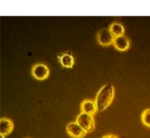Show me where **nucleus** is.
I'll return each instance as SVG.
<instances>
[{
  "label": "nucleus",
  "instance_id": "39448f33",
  "mask_svg": "<svg viewBox=\"0 0 150 138\" xmlns=\"http://www.w3.org/2000/svg\"><path fill=\"white\" fill-rule=\"evenodd\" d=\"M98 43L103 46H109L112 44L114 36L110 33L109 28H102L96 35Z\"/></svg>",
  "mask_w": 150,
  "mask_h": 138
},
{
  "label": "nucleus",
  "instance_id": "ddd939ff",
  "mask_svg": "<svg viewBox=\"0 0 150 138\" xmlns=\"http://www.w3.org/2000/svg\"><path fill=\"white\" fill-rule=\"evenodd\" d=\"M0 138H5V136H4V135H2V134H0Z\"/></svg>",
  "mask_w": 150,
  "mask_h": 138
},
{
  "label": "nucleus",
  "instance_id": "423d86ee",
  "mask_svg": "<svg viewBox=\"0 0 150 138\" xmlns=\"http://www.w3.org/2000/svg\"><path fill=\"white\" fill-rule=\"evenodd\" d=\"M81 111L83 113L94 116L97 112V108H96L95 100H92V99L83 100L81 104Z\"/></svg>",
  "mask_w": 150,
  "mask_h": 138
},
{
  "label": "nucleus",
  "instance_id": "f03ea898",
  "mask_svg": "<svg viewBox=\"0 0 150 138\" xmlns=\"http://www.w3.org/2000/svg\"><path fill=\"white\" fill-rule=\"evenodd\" d=\"M76 123L81 126V127L86 132V133H90L92 132L95 127H96V123H95V119L94 116L81 112L77 118H76Z\"/></svg>",
  "mask_w": 150,
  "mask_h": 138
},
{
  "label": "nucleus",
  "instance_id": "1a4fd4ad",
  "mask_svg": "<svg viewBox=\"0 0 150 138\" xmlns=\"http://www.w3.org/2000/svg\"><path fill=\"white\" fill-rule=\"evenodd\" d=\"M59 62L63 67L65 68H71L74 65V58L71 53H63L58 56Z\"/></svg>",
  "mask_w": 150,
  "mask_h": 138
},
{
  "label": "nucleus",
  "instance_id": "0eeeda50",
  "mask_svg": "<svg viewBox=\"0 0 150 138\" xmlns=\"http://www.w3.org/2000/svg\"><path fill=\"white\" fill-rule=\"evenodd\" d=\"M112 44L117 51H125L129 49L130 41L125 35H123V36H115L113 39Z\"/></svg>",
  "mask_w": 150,
  "mask_h": 138
},
{
  "label": "nucleus",
  "instance_id": "6e6552de",
  "mask_svg": "<svg viewBox=\"0 0 150 138\" xmlns=\"http://www.w3.org/2000/svg\"><path fill=\"white\" fill-rule=\"evenodd\" d=\"M14 127V124L12 120L8 118H1L0 119V134L6 135L13 132Z\"/></svg>",
  "mask_w": 150,
  "mask_h": 138
},
{
  "label": "nucleus",
  "instance_id": "20e7f679",
  "mask_svg": "<svg viewBox=\"0 0 150 138\" xmlns=\"http://www.w3.org/2000/svg\"><path fill=\"white\" fill-rule=\"evenodd\" d=\"M67 134L72 138H83L86 135V132L79 126L76 121H72L67 124L66 126Z\"/></svg>",
  "mask_w": 150,
  "mask_h": 138
},
{
  "label": "nucleus",
  "instance_id": "f8f14e48",
  "mask_svg": "<svg viewBox=\"0 0 150 138\" xmlns=\"http://www.w3.org/2000/svg\"><path fill=\"white\" fill-rule=\"evenodd\" d=\"M102 138H119L117 135H116V134H105V135H103Z\"/></svg>",
  "mask_w": 150,
  "mask_h": 138
},
{
  "label": "nucleus",
  "instance_id": "f257e3e1",
  "mask_svg": "<svg viewBox=\"0 0 150 138\" xmlns=\"http://www.w3.org/2000/svg\"><path fill=\"white\" fill-rule=\"evenodd\" d=\"M115 96L114 86L110 83L103 85L97 92L95 103L96 105L97 111L102 112L105 110L112 103Z\"/></svg>",
  "mask_w": 150,
  "mask_h": 138
},
{
  "label": "nucleus",
  "instance_id": "7ed1b4c3",
  "mask_svg": "<svg viewBox=\"0 0 150 138\" xmlns=\"http://www.w3.org/2000/svg\"><path fill=\"white\" fill-rule=\"evenodd\" d=\"M31 74L33 77L38 81H43L49 77L50 69L43 63H37L33 65L31 69Z\"/></svg>",
  "mask_w": 150,
  "mask_h": 138
},
{
  "label": "nucleus",
  "instance_id": "9d476101",
  "mask_svg": "<svg viewBox=\"0 0 150 138\" xmlns=\"http://www.w3.org/2000/svg\"><path fill=\"white\" fill-rule=\"evenodd\" d=\"M110 33L115 36H123L125 34V27L122 23L120 22H113L110 25L109 28Z\"/></svg>",
  "mask_w": 150,
  "mask_h": 138
},
{
  "label": "nucleus",
  "instance_id": "9b49d317",
  "mask_svg": "<svg viewBox=\"0 0 150 138\" xmlns=\"http://www.w3.org/2000/svg\"><path fill=\"white\" fill-rule=\"evenodd\" d=\"M141 121L142 123L150 127V109H146L141 114Z\"/></svg>",
  "mask_w": 150,
  "mask_h": 138
}]
</instances>
